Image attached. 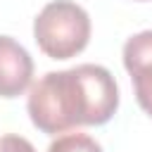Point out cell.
<instances>
[{"label": "cell", "instance_id": "6da1fadb", "mask_svg": "<svg viewBox=\"0 0 152 152\" xmlns=\"http://www.w3.org/2000/svg\"><path fill=\"white\" fill-rule=\"evenodd\" d=\"M119 107L114 76L100 64H78L64 71H48L31 86L28 116L48 135L76 126H102Z\"/></svg>", "mask_w": 152, "mask_h": 152}, {"label": "cell", "instance_id": "7a4b0ae2", "mask_svg": "<svg viewBox=\"0 0 152 152\" xmlns=\"http://www.w3.org/2000/svg\"><path fill=\"white\" fill-rule=\"evenodd\" d=\"M33 38L50 59H71L90 40V17L71 0H52L36 17Z\"/></svg>", "mask_w": 152, "mask_h": 152}, {"label": "cell", "instance_id": "3957f363", "mask_svg": "<svg viewBox=\"0 0 152 152\" xmlns=\"http://www.w3.org/2000/svg\"><path fill=\"white\" fill-rule=\"evenodd\" d=\"M124 66L131 74L138 104L152 116V31H140L126 40Z\"/></svg>", "mask_w": 152, "mask_h": 152}, {"label": "cell", "instance_id": "277c9868", "mask_svg": "<svg viewBox=\"0 0 152 152\" xmlns=\"http://www.w3.org/2000/svg\"><path fill=\"white\" fill-rule=\"evenodd\" d=\"M33 76V59L24 45L10 36H0V97H19Z\"/></svg>", "mask_w": 152, "mask_h": 152}, {"label": "cell", "instance_id": "5b68a950", "mask_svg": "<svg viewBox=\"0 0 152 152\" xmlns=\"http://www.w3.org/2000/svg\"><path fill=\"white\" fill-rule=\"evenodd\" d=\"M48 152H102L100 142L86 133H64L50 142Z\"/></svg>", "mask_w": 152, "mask_h": 152}, {"label": "cell", "instance_id": "8992f818", "mask_svg": "<svg viewBox=\"0 0 152 152\" xmlns=\"http://www.w3.org/2000/svg\"><path fill=\"white\" fill-rule=\"evenodd\" d=\"M0 152H36V147L21 135H2L0 138Z\"/></svg>", "mask_w": 152, "mask_h": 152}]
</instances>
